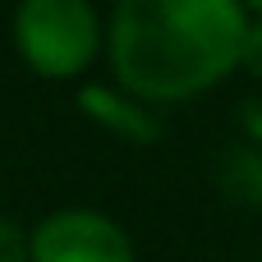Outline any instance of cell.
<instances>
[{"label": "cell", "instance_id": "6da1fadb", "mask_svg": "<svg viewBox=\"0 0 262 262\" xmlns=\"http://www.w3.org/2000/svg\"><path fill=\"white\" fill-rule=\"evenodd\" d=\"M253 14L239 0H115L106 64L147 106H184L239 74Z\"/></svg>", "mask_w": 262, "mask_h": 262}, {"label": "cell", "instance_id": "7a4b0ae2", "mask_svg": "<svg viewBox=\"0 0 262 262\" xmlns=\"http://www.w3.org/2000/svg\"><path fill=\"white\" fill-rule=\"evenodd\" d=\"M14 51L46 83H88L106 60V18L92 0H18L9 18Z\"/></svg>", "mask_w": 262, "mask_h": 262}, {"label": "cell", "instance_id": "3957f363", "mask_svg": "<svg viewBox=\"0 0 262 262\" xmlns=\"http://www.w3.org/2000/svg\"><path fill=\"white\" fill-rule=\"evenodd\" d=\"M28 262H138L134 235L101 207H51L28 230Z\"/></svg>", "mask_w": 262, "mask_h": 262}, {"label": "cell", "instance_id": "277c9868", "mask_svg": "<svg viewBox=\"0 0 262 262\" xmlns=\"http://www.w3.org/2000/svg\"><path fill=\"white\" fill-rule=\"evenodd\" d=\"M74 106L88 124H97L101 134L129 143V147H157L166 138L161 111L147 106L143 97H134L129 88H120L115 78H88L74 88Z\"/></svg>", "mask_w": 262, "mask_h": 262}, {"label": "cell", "instance_id": "5b68a950", "mask_svg": "<svg viewBox=\"0 0 262 262\" xmlns=\"http://www.w3.org/2000/svg\"><path fill=\"white\" fill-rule=\"evenodd\" d=\"M216 189H221L235 207L262 212V143L239 138L235 147L221 152V161H216Z\"/></svg>", "mask_w": 262, "mask_h": 262}, {"label": "cell", "instance_id": "8992f818", "mask_svg": "<svg viewBox=\"0 0 262 262\" xmlns=\"http://www.w3.org/2000/svg\"><path fill=\"white\" fill-rule=\"evenodd\" d=\"M0 262H28V230L0 216Z\"/></svg>", "mask_w": 262, "mask_h": 262}, {"label": "cell", "instance_id": "52a82bcc", "mask_svg": "<svg viewBox=\"0 0 262 262\" xmlns=\"http://www.w3.org/2000/svg\"><path fill=\"white\" fill-rule=\"evenodd\" d=\"M239 74L258 78L262 83V18L249 23V37H244V55H239Z\"/></svg>", "mask_w": 262, "mask_h": 262}, {"label": "cell", "instance_id": "ba28073f", "mask_svg": "<svg viewBox=\"0 0 262 262\" xmlns=\"http://www.w3.org/2000/svg\"><path fill=\"white\" fill-rule=\"evenodd\" d=\"M239 5H244V9H249L253 18H262V0H239Z\"/></svg>", "mask_w": 262, "mask_h": 262}]
</instances>
